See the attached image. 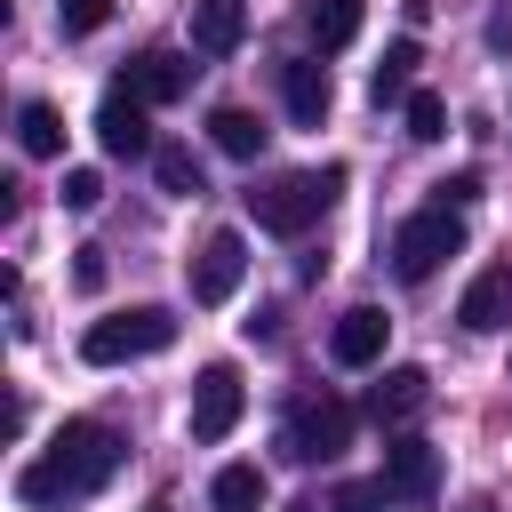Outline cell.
Listing matches in <instances>:
<instances>
[{
  "mask_svg": "<svg viewBox=\"0 0 512 512\" xmlns=\"http://www.w3.org/2000/svg\"><path fill=\"white\" fill-rule=\"evenodd\" d=\"M400 120H408V136H416V144H440V136H448V104H440L432 88H416V96L400 104Z\"/></svg>",
  "mask_w": 512,
  "mask_h": 512,
  "instance_id": "cell-22",
  "label": "cell"
},
{
  "mask_svg": "<svg viewBox=\"0 0 512 512\" xmlns=\"http://www.w3.org/2000/svg\"><path fill=\"white\" fill-rule=\"evenodd\" d=\"M336 192H344V168H320V176H264V184H248V216H256L264 232L296 240Z\"/></svg>",
  "mask_w": 512,
  "mask_h": 512,
  "instance_id": "cell-2",
  "label": "cell"
},
{
  "mask_svg": "<svg viewBox=\"0 0 512 512\" xmlns=\"http://www.w3.org/2000/svg\"><path fill=\"white\" fill-rule=\"evenodd\" d=\"M72 280H80V288H104V248H80V264H72Z\"/></svg>",
  "mask_w": 512,
  "mask_h": 512,
  "instance_id": "cell-27",
  "label": "cell"
},
{
  "mask_svg": "<svg viewBox=\"0 0 512 512\" xmlns=\"http://www.w3.org/2000/svg\"><path fill=\"white\" fill-rule=\"evenodd\" d=\"M456 320H464L472 336H488V328H512V264H488V272H472V288H464Z\"/></svg>",
  "mask_w": 512,
  "mask_h": 512,
  "instance_id": "cell-14",
  "label": "cell"
},
{
  "mask_svg": "<svg viewBox=\"0 0 512 512\" xmlns=\"http://www.w3.org/2000/svg\"><path fill=\"white\" fill-rule=\"evenodd\" d=\"M416 64H424V56H416V40H392V48H384V64L368 72L376 112H392V104H408V96H416V88H408V72H416Z\"/></svg>",
  "mask_w": 512,
  "mask_h": 512,
  "instance_id": "cell-18",
  "label": "cell"
},
{
  "mask_svg": "<svg viewBox=\"0 0 512 512\" xmlns=\"http://www.w3.org/2000/svg\"><path fill=\"white\" fill-rule=\"evenodd\" d=\"M384 344H392V320H384L376 304H352V312L328 328V352H336V368H376V360H384Z\"/></svg>",
  "mask_w": 512,
  "mask_h": 512,
  "instance_id": "cell-11",
  "label": "cell"
},
{
  "mask_svg": "<svg viewBox=\"0 0 512 512\" xmlns=\"http://www.w3.org/2000/svg\"><path fill=\"white\" fill-rule=\"evenodd\" d=\"M424 408H432V376H424V368H384V376H376V392H368V416H376L384 432L416 424Z\"/></svg>",
  "mask_w": 512,
  "mask_h": 512,
  "instance_id": "cell-12",
  "label": "cell"
},
{
  "mask_svg": "<svg viewBox=\"0 0 512 512\" xmlns=\"http://www.w3.org/2000/svg\"><path fill=\"white\" fill-rule=\"evenodd\" d=\"M240 408H248L240 368H232V360H208V368H200V384H192V440H200V448H216V440L240 424Z\"/></svg>",
  "mask_w": 512,
  "mask_h": 512,
  "instance_id": "cell-6",
  "label": "cell"
},
{
  "mask_svg": "<svg viewBox=\"0 0 512 512\" xmlns=\"http://www.w3.org/2000/svg\"><path fill=\"white\" fill-rule=\"evenodd\" d=\"M16 144H24V152H32V160H56V152H64V112H56V104H40V96H32V104H24V112H16Z\"/></svg>",
  "mask_w": 512,
  "mask_h": 512,
  "instance_id": "cell-19",
  "label": "cell"
},
{
  "mask_svg": "<svg viewBox=\"0 0 512 512\" xmlns=\"http://www.w3.org/2000/svg\"><path fill=\"white\" fill-rule=\"evenodd\" d=\"M248 280V240L240 232H208L192 256V304H232V288Z\"/></svg>",
  "mask_w": 512,
  "mask_h": 512,
  "instance_id": "cell-8",
  "label": "cell"
},
{
  "mask_svg": "<svg viewBox=\"0 0 512 512\" xmlns=\"http://www.w3.org/2000/svg\"><path fill=\"white\" fill-rule=\"evenodd\" d=\"M104 200V176L96 168H64V208H96Z\"/></svg>",
  "mask_w": 512,
  "mask_h": 512,
  "instance_id": "cell-25",
  "label": "cell"
},
{
  "mask_svg": "<svg viewBox=\"0 0 512 512\" xmlns=\"http://www.w3.org/2000/svg\"><path fill=\"white\" fill-rule=\"evenodd\" d=\"M248 40V0H192V48L200 56H232Z\"/></svg>",
  "mask_w": 512,
  "mask_h": 512,
  "instance_id": "cell-15",
  "label": "cell"
},
{
  "mask_svg": "<svg viewBox=\"0 0 512 512\" xmlns=\"http://www.w3.org/2000/svg\"><path fill=\"white\" fill-rule=\"evenodd\" d=\"M104 16H112V0H56V24H64L72 40H80V32H96Z\"/></svg>",
  "mask_w": 512,
  "mask_h": 512,
  "instance_id": "cell-24",
  "label": "cell"
},
{
  "mask_svg": "<svg viewBox=\"0 0 512 512\" xmlns=\"http://www.w3.org/2000/svg\"><path fill=\"white\" fill-rule=\"evenodd\" d=\"M264 504V472L256 464H224L216 472V512H256Z\"/></svg>",
  "mask_w": 512,
  "mask_h": 512,
  "instance_id": "cell-21",
  "label": "cell"
},
{
  "mask_svg": "<svg viewBox=\"0 0 512 512\" xmlns=\"http://www.w3.org/2000/svg\"><path fill=\"white\" fill-rule=\"evenodd\" d=\"M208 144H216L224 160H256V152H264V120H256L248 104H216V112H208Z\"/></svg>",
  "mask_w": 512,
  "mask_h": 512,
  "instance_id": "cell-16",
  "label": "cell"
},
{
  "mask_svg": "<svg viewBox=\"0 0 512 512\" xmlns=\"http://www.w3.org/2000/svg\"><path fill=\"white\" fill-rule=\"evenodd\" d=\"M488 40H496V48H512V8H496V16H488Z\"/></svg>",
  "mask_w": 512,
  "mask_h": 512,
  "instance_id": "cell-28",
  "label": "cell"
},
{
  "mask_svg": "<svg viewBox=\"0 0 512 512\" xmlns=\"http://www.w3.org/2000/svg\"><path fill=\"white\" fill-rule=\"evenodd\" d=\"M472 200H480V176H472V168H464V176H440V184H432V208H472Z\"/></svg>",
  "mask_w": 512,
  "mask_h": 512,
  "instance_id": "cell-26",
  "label": "cell"
},
{
  "mask_svg": "<svg viewBox=\"0 0 512 512\" xmlns=\"http://www.w3.org/2000/svg\"><path fill=\"white\" fill-rule=\"evenodd\" d=\"M384 488H392L400 504H432V496H440V448L416 440V432H392V440H384Z\"/></svg>",
  "mask_w": 512,
  "mask_h": 512,
  "instance_id": "cell-7",
  "label": "cell"
},
{
  "mask_svg": "<svg viewBox=\"0 0 512 512\" xmlns=\"http://www.w3.org/2000/svg\"><path fill=\"white\" fill-rule=\"evenodd\" d=\"M120 88H128L136 104H176V96L192 88V64H184L176 48H144V56L120 72Z\"/></svg>",
  "mask_w": 512,
  "mask_h": 512,
  "instance_id": "cell-13",
  "label": "cell"
},
{
  "mask_svg": "<svg viewBox=\"0 0 512 512\" xmlns=\"http://www.w3.org/2000/svg\"><path fill=\"white\" fill-rule=\"evenodd\" d=\"M392 504H400V496H392L384 480H344V488L328 496V512H392Z\"/></svg>",
  "mask_w": 512,
  "mask_h": 512,
  "instance_id": "cell-23",
  "label": "cell"
},
{
  "mask_svg": "<svg viewBox=\"0 0 512 512\" xmlns=\"http://www.w3.org/2000/svg\"><path fill=\"white\" fill-rule=\"evenodd\" d=\"M280 104H288V120H296V128H320V120H328V104H336L328 64H320V56H288V64H280Z\"/></svg>",
  "mask_w": 512,
  "mask_h": 512,
  "instance_id": "cell-10",
  "label": "cell"
},
{
  "mask_svg": "<svg viewBox=\"0 0 512 512\" xmlns=\"http://www.w3.org/2000/svg\"><path fill=\"white\" fill-rule=\"evenodd\" d=\"M288 456L296 464H328V456H344L352 448V408L336 400V392H312V400H296L288 408Z\"/></svg>",
  "mask_w": 512,
  "mask_h": 512,
  "instance_id": "cell-5",
  "label": "cell"
},
{
  "mask_svg": "<svg viewBox=\"0 0 512 512\" xmlns=\"http://www.w3.org/2000/svg\"><path fill=\"white\" fill-rule=\"evenodd\" d=\"M152 176H160V192L192 200V192H200V160H192V144H160V152H152Z\"/></svg>",
  "mask_w": 512,
  "mask_h": 512,
  "instance_id": "cell-20",
  "label": "cell"
},
{
  "mask_svg": "<svg viewBox=\"0 0 512 512\" xmlns=\"http://www.w3.org/2000/svg\"><path fill=\"white\" fill-rule=\"evenodd\" d=\"M120 432L112 424H96V416H72L24 472H16V504H32V512H56V504H72V496H96L112 472H120Z\"/></svg>",
  "mask_w": 512,
  "mask_h": 512,
  "instance_id": "cell-1",
  "label": "cell"
},
{
  "mask_svg": "<svg viewBox=\"0 0 512 512\" xmlns=\"http://www.w3.org/2000/svg\"><path fill=\"white\" fill-rule=\"evenodd\" d=\"M456 248H464L456 208H416L408 224H392V272H400V280H432Z\"/></svg>",
  "mask_w": 512,
  "mask_h": 512,
  "instance_id": "cell-4",
  "label": "cell"
},
{
  "mask_svg": "<svg viewBox=\"0 0 512 512\" xmlns=\"http://www.w3.org/2000/svg\"><path fill=\"white\" fill-rule=\"evenodd\" d=\"M360 0H304V32H312V48L328 56V48H352L360 40Z\"/></svg>",
  "mask_w": 512,
  "mask_h": 512,
  "instance_id": "cell-17",
  "label": "cell"
},
{
  "mask_svg": "<svg viewBox=\"0 0 512 512\" xmlns=\"http://www.w3.org/2000/svg\"><path fill=\"white\" fill-rule=\"evenodd\" d=\"M96 144H104L112 160H144V152H160V144H152V104H136L128 88H112V96L96 104Z\"/></svg>",
  "mask_w": 512,
  "mask_h": 512,
  "instance_id": "cell-9",
  "label": "cell"
},
{
  "mask_svg": "<svg viewBox=\"0 0 512 512\" xmlns=\"http://www.w3.org/2000/svg\"><path fill=\"white\" fill-rule=\"evenodd\" d=\"M176 344V320L160 304H136V312H112L80 336V360L88 368H120V360H144V352H168Z\"/></svg>",
  "mask_w": 512,
  "mask_h": 512,
  "instance_id": "cell-3",
  "label": "cell"
}]
</instances>
